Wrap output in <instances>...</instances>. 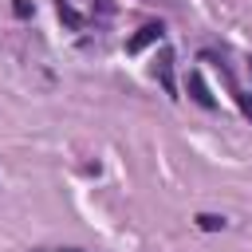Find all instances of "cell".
Masks as SVG:
<instances>
[{"label": "cell", "instance_id": "1", "mask_svg": "<svg viewBox=\"0 0 252 252\" xmlns=\"http://www.w3.org/2000/svg\"><path fill=\"white\" fill-rule=\"evenodd\" d=\"M158 35H161V28H158V24H146V28L130 39V51H142V47H146V43H154Z\"/></svg>", "mask_w": 252, "mask_h": 252}, {"label": "cell", "instance_id": "2", "mask_svg": "<svg viewBox=\"0 0 252 252\" xmlns=\"http://www.w3.org/2000/svg\"><path fill=\"white\" fill-rule=\"evenodd\" d=\"M189 83H193V98H197V102H201V106H213V94H209V91H205V83H201V75H193V79H189Z\"/></svg>", "mask_w": 252, "mask_h": 252}, {"label": "cell", "instance_id": "3", "mask_svg": "<svg viewBox=\"0 0 252 252\" xmlns=\"http://www.w3.org/2000/svg\"><path fill=\"white\" fill-rule=\"evenodd\" d=\"M220 224H224L220 217H201V228H220Z\"/></svg>", "mask_w": 252, "mask_h": 252}, {"label": "cell", "instance_id": "4", "mask_svg": "<svg viewBox=\"0 0 252 252\" xmlns=\"http://www.w3.org/2000/svg\"><path fill=\"white\" fill-rule=\"evenodd\" d=\"M55 252H83V248H55Z\"/></svg>", "mask_w": 252, "mask_h": 252}]
</instances>
